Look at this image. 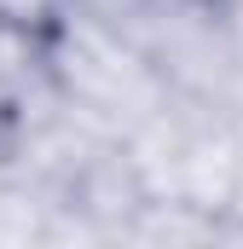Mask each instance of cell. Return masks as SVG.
Instances as JSON below:
<instances>
[{
    "label": "cell",
    "instance_id": "cell-1",
    "mask_svg": "<svg viewBox=\"0 0 243 249\" xmlns=\"http://www.w3.org/2000/svg\"><path fill=\"white\" fill-rule=\"evenodd\" d=\"M41 64H47L52 87L110 139H133L174 93L133 41H122L99 18L75 12L69 0L41 29Z\"/></svg>",
    "mask_w": 243,
    "mask_h": 249
},
{
    "label": "cell",
    "instance_id": "cell-2",
    "mask_svg": "<svg viewBox=\"0 0 243 249\" xmlns=\"http://www.w3.org/2000/svg\"><path fill=\"white\" fill-rule=\"evenodd\" d=\"M35 58H41V35L23 29V23H12V18H0V93H12L29 75Z\"/></svg>",
    "mask_w": 243,
    "mask_h": 249
},
{
    "label": "cell",
    "instance_id": "cell-3",
    "mask_svg": "<svg viewBox=\"0 0 243 249\" xmlns=\"http://www.w3.org/2000/svg\"><path fill=\"white\" fill-rule=\"evenodd\" d=\"M220 214L238 226V238H243V116L232 122V162H226V197H220Z\"/></svg>",
    "mask_w": 243,
    "mask_h": 249
},
{
    "label": "cell",
    "instance_id": "cell-4",
    "mask_svg": "<svg viewBox=\"0 0 243 249\" xmlns=\"http://www.w3.org/2000/svg\"><path fill=\"white\" fill-rule=\"evenodd\" d=\"M232 110L243 116V53H238V81H232Z\"/></svg>",
    "mask_w": 243,
    "mask_h": 249
}]
</instances>
